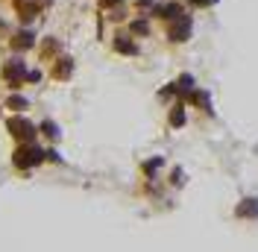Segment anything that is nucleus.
<instances>
[{
	"label": "nucleus",
	"instance_id": "nucleus-1",
	"mask_svg": "<svg viewBox=\"0 0 258 252\" xmlns=\"http://www.w3.org/2000/svg\"><path fill=\"white\" fill-rule=\"evenodd\" d=\"M3 82L9 85V88H21L24 82H27V65H24V59L18 56V59H9V62L3 65Z\"/></svg>",
	"mask_w": 258,
	"mask_h": 252
},
{
	"label": "nucleus",
	"instance_id": "nucleus-2",
	"mask_svg": "<svg viewBox=\"0 0 258 252\" xmlns=\"http://www.w3.org/2000/svg\"><path fill=\"white\" fill-rule=\"evenodd\" d=\"M44 150L41 147H35L32 141H27V144H21L15 150V167H32V164H41L44 161Z\"/></svg>",
	"mask_w": 258,
	"mask_h": 252
},
{
	"label": "nucleus",
	"instance_id": "nucleus-3",
	"mask_svg": "<svg viewBox=\"0 0 258 252\" xmlns=\"http://www.w3.org/2000/svg\"><path fill=\"white\" fill-rule=\"evenodd\" d=\"M167 38L173 41V44H182V41H188L191 38V15L185 12V15H179L176 21H167Z\"/></svg>",
	"mask_w": 258,
	"mask_h": 252
},
{
	"label": "nucleus",
	"instance_id": "nucleus-4",
	"mask_svg": "<svg viewBox=\"0 0 258 252\" xmlns=\"http://www.w3.org/2000/svg\"><path fill=\"white\" fill-rule=\"evenodd\" d=\"M9 132L15 135V138H21V141H35V126L30 123V120H24V117H12L9 120Z\"/></svg>",
	"mask_w": 258,
	"mask_h": 252
},
{
	"label": "nucleus",
	"instance_id": "nucleus-5",
	"mask_svg": "<svg viewBox=\"0 0 258 252\" xmlns=\"http://www.w3.org/2000/svg\"><path fill=\"white\" fill-rule=\"evenodd\" d=\"M114 50L123 53V56H135V53H138L135 35H132V32H117V35H114Z\"/></svg>",
	"mask_w": 258,
	"mask_h": 252
},
{
	"label": "nucleus",
	"instance_id": "nucleus-6",
	"mask_svg": "<svg viewBox=\"0 0 258 252\" xmlns=\"http://www.w3.org/2000/svg\"><path fill=\"white\" fill-rule=\"evenodd\" d=\"M32 44H35V32L32 30H18V32H12V50H18V53H24V50H30Z\"/></svg>",
	"mask_w": 258,
	"mask_h": 252
},
{
	"label": "nucleus",
	"instance_id": "nucleus-7",
	"mask_svg": "<svg viewBox=\"0 0 258 252\" xmlns=\"http://www.w3.org/2000/svg\"><path fill=\"white\" fill-rule=\"evenodd\" d=\"M56 79H68L71 77V71H74V62H71V59H68V56H64V59H56Z\"/></svg>",
	"mask_w": 258,
	"mask_h": 252
},
{
	"label": "nucleus",
	"instance_id": "nucleus-8",
	"mask_svg": "<svg viewBox=\"0 0 258 252\" xmlns=\"http://www.w3.org/2000/svg\"><path fill=\"white\" fill-rule=\"evenodd\" d=\"M129 30H132V35H150V24H147V18H135L129 24Z\"/></svg>",
	"mask_w": 258,
	"mask_h": 252
},
{
	"label": "nucleus",
	"instance_id": "nucleus-9",
	"mask_svg": "<svg viewBox=\"0 0 258 252\" xmlns=\"http://www.w3.org/2000/svg\"><path fill=\"white\" fill-rule=\"evenodd\" d=\"M56 50H59V41H53V38H50L44 47H38V53H41V59H47V56H53Z\"/></svg>",
	"mask_w": 258,
	"mask_h": 252
},
{
	"label": "nucleus",
	"instance_id": "nucleus-10",
	"mask_svg": "<svg viewBox=\"0 0 258 252\" xmlns=\"http://www.w3.org/2000/svg\"><path fill=\"white\" fill-rule=\"evenodd\" d=\"M41 129H44V135H47V138H53V141L59 138V126H56V123H50V120H44V123H41Z\"/></svg>",
	"mask_w": 258,
	"mask_h": 252
},
{
	"label": "nucleus",
	"instance_id": "nucleus-11",
	"mask_svg": "<svg viewBox=\"0 0 258 252\" xmlns=\"http://www.w3.org/2000/svg\"><path fill=\"white\" fill-rule=\"evenodd\" d=\"M170 123H173V126L185 123V111H182V106H176V109H173V114H170Z\"/></svg>",
	"mask_w": 258,
	"mask_h": 252
},
{
	"label": "nucleus",
	"instance_id": "nucleus-12",
	"mask_svg": "<svg viewBox=\"0 0 258 252\" xmlns=\"http://www.w3.org/2000/svg\"><path fill=\"white\" fill-rule=\"evenodd\" d=\"M9 109H15V111L27 109V100L24 97H9Z\"/></svg>",
	"mask_w": 258,
	"mask_h": 252
},
{
	"label": "nucleus",
	"instance_id": "nucleus-13",
	"mask_svg": "<svg viewBox=\"0 0 258 252\" xmlns=\"http://www.w3.org/2000/svg\"><path fill=\"white\" fill-rule=\"evenodd\" d=\"M185 3H191V6H200V9H203V6H211V3H217V0H185Z\"/></svg>",
	"mask_w": 258,
	"mask_h": 252
},
{
	"label": "nucleus",
	"instance_id": "nucleus-14",
	"mask_svg": "<svg viewBox=\"0 0 258 252\" xmlns=\"http://www.w3.org/2000/svg\"><path fill=\"white\" fill-rule=\"evenodd\" d=\"M135 6H138V9H150V6H153V0H135Z\"/></svg>",
	"mask_w": 258,
	"mask_h": 252
}]
</instances>
